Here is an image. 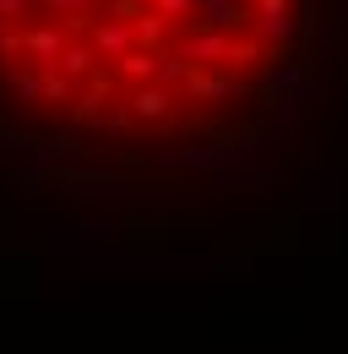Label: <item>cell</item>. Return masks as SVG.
<instances>
[{"label": "cell", "mask_w": 348, "mask_h": 354, "mask_svg": "<svg viewBox=\"0 0 348 354\" xmlns=\"http://www.w3.org/2000/svg\"><path fill=\"white\" fill-rule=\"evenodd\" d=\"M169 55L191 71H229V33H207V28H191L169 44Z\"/></svg>", "instance_id": "1"}, {"label": "cell", "mask_w": 348, "mask_h": 354, "mask_svg": "<svg viewBox=\"0 0 348 354\" xmlns=\"http://www.w3.org/2000/svg\"><path fill=\"white\" fill-rule=\"evenodd\" d=\"M66 44H71V28H66V22L39 17L33 28H22V55L33 60V71H55V60H60Z\"/></svg>", "instance_id": "2"}, {"label": "cell", "mask_w": 348, "mask_h": 354, "mask_svg": "<svg viewBox=\"0 0 348 354\" xmlns=\"http://www.w3.org/2000/svg\"><path fill=\"white\" fill-rule=\"evenodd\" d=\"M130 115V126H174V93L153 88V82H142V88H126V104H120Z\"/></svg>", "instance_id": "3"}, {"label": "cell", "mask_w": 348, "mask_h": 354, "mask_svg": "<svg viewBox=\"0 0 348 354\" xmlns=\"http://www.w3.org/2000/svg\"><path fill=\"white\" fill-rule=\"evenodd\" d=\"M87 49H93V60H109V66H115V60H126L130 49V22L126 17H93V22H87Z\"/></svg>", "instance_id": "4"}, {"label": "cell", "mask_w": 348, "mask_h": 354, "mask_svg": "<svg viewBox=\"0 0 348 354\" xmlns=\"http://www.w3.org/2000/svg\"><path fill=\"white\" fill-rule=\"evenodd\" d=\"M185 98H196V104H229V98H240L245 82L234 77V71H191L185 77Z\"/></svg>", "instance_id": "5"}, {"label": "cell", "mask_w": 348, "mask_h": 354, "mask_svg": "<svg viewBox=\"0 0 348 354\" xmlns=\"http://www.w3.org/2000/svg\"><path fill=\"white\" fill-rule=\"evenodd\" d=\"M126 22H130V44L142 49V55H164V49L174 44V28L158 17V11H147V6H136Z\"/></svg>", "instance_id": "6"}, {"label": "cell", "mask_w": 348, "mask_h": 354, "mask_svg": "<svg viewBox=\"0 0 348 354\" xmlns=\"http://www.w3.org/2000/svg\"><path fill=\"white\" fill-rule=\"evenodd\" d=\"M196 22H202L207 33H229V39H234V28L251 22V6H245V0H196Z\"/></svg>", "instance_id": "7"}, {"label": "cell", "mask_w": 348, "mask_h": 354, "mask_svg": "<svg viewBox=\"0 0 348 354\" xmlns=\"http://www.w3.org/2000/svg\"><path fill=\"white\" fill-rule=\"evenodd\" d=\"M109 93H115V82H109L104 71H93V77H87V93L71 104V120H77V126H98V115H104L98 104H104Z\"/></svg>", "instance_id": "8"}, {"label": "cell", "mask_w": 348, "mask_h": 354, "mask_svg": "<svg viewBox=\"0 0 348 354\" xmlns=\"http://www.w3.org/2000/svg\"><path fill=\"white\" fill-rule=\"evenodd\" d=\"M55 71H60L66 82H77V77H93V71H98V60H93V49H87L82 39H71V44L60 49V60H55Z\"/></svg>", "instance_id": "9"}, {"label": "cell", "mask_w": 348, "mask_h": 354, "mask_svg": "<svg viewBox=\"0 0 348 354\" xmlns=\"http://www.w3.org/2000/svg\"><path fill=\"white\" fill-rule=\"evenodd\" d=\"M39 11L66 17L71 28H87V22H93V11H98V0H39ZM55 17H49V22H55Z\"/></svg>", "instance_id": "10"}, {"label": "cell", "mask_w": 348, "mask_h": 354, "mask_svg": "<svg viewBox=\"0 0 348 354\" xmlns=\"http://www.w3.org/2000/svg\"><path fill=\"white\" fill-rule=\"evenodd\" d=\"M115 71L126 77L130 88H142V82H153V71H158V55H142V49H130L126 60H115Z\"/></svg>", "instance_id": "11"}, {"label": "cell", "mask_w": 348, "mask_h": 354, "mask_svg": "<svg viewBox=\"0 0 348 354\" xmlns=\"http://www.w3.org/2000/svg\"><path fill=\"white\" fill-rule=\"evenodd\" d=\"M39 22V0H0V28H33Z\"/></svg>", "instance_id": "12"}, {"label": "cell", "mask_w": 348, "mask_h": 354, "mask_svg": "<svg viewBox=\"0 0 348 354\" xmlns=\"http://www.w3.org/2000/svg\"><path fill=\"white\" fill-rule=\"evenodd\" d=\"M0 77H6L11 98H22V104H39V71H17V66H6Z\"/></svg>", "instance_id": "13"}, {"label": "cell", "mask_w": 348, "mask_h": 354, "mask_svg": "<svg viewBox=\"0 0 348 354\" xmlns=\"http://www.w3.org/2000/svg\"><path fill=\"white\" fill-rule=\"evenodd\" d=\"M39 98L60 109V104H71V82H66L60 71H39Z\"/></svg>", "instance_id": "14"}, {"label": "cell", "mask_w": 348, "mask_h": 354, "mask_svg": "<svg viewBox=\"0 0 348 354\" xmlns=\"http://www.w3.org/2000/svg\"><path fill=\"white\" fill-rule=\"evenodd\" d=\"M147 11H158L174 28V22H191V17H196V0H147Z\"/></svg>", "instance_id": "15"}, {"label": "cell", "mask_w": 348, "mask_h": 354, "mask_svg": "<svg viewBox=\"0 0 348 354\" xmlns=\"http://www.w3.org/2000/svg\"><path fill=\"white\" fill-rule=\"evenodd\" d=\"M251 17H294V0H245Z\"/></svg>", "instance_id": "16"}, {"label": "cell", "mask_w": 348, "mask_h": 354, "mask_svg": "<svg viewBox=\"0 0 348 354\" xmlns=\"http://www.w3.org/2000/svg\"><path fill=\"white\" fill-rule=\"evenodd\" d=\"M0 60H22V28H0Z\"/></svg>", "instance_id": "17"}, {"label": "cell", "mask_w": 348, "mask_h": 354, "mask_svg": "<svg viewBox=\"0 0 348 354\" xmlns=\"http://www.w3.org/2000/svg\"><path fill=\"white\" fill-rule=\"evenodd\" d=\"M267 82H272V88H300L304 77H300V66H272V71H267Z\"/></svg>", "instance_id": "18"}, {"label": "cell", "mask_w": 348, "mask_h": 354, "mask_svg": "<svg viewBox=\"0 0 348 354\" xmlns=\"http://www.w3.org/2000/svg\"><path fill=\"white\" fill-rule=\"evenodd\" d=\"M104 6H109V17H130V11L147 6V0H104Z\"/></svg>", "instance_id": "19"}]
</instances>
